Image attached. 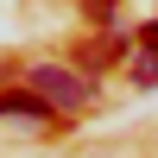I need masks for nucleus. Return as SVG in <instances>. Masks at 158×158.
<instances>
[{"mask_svg":"<svg viewBox=\"0 0 158 158\" xmlns=\"http://www.w3.org/2000/svg\"><path fill=\"white\" fill-rule=\"evenodd\" d=\"M25 89H38L51 114H82L89 101H95V82H89L82 70H70V63H32V70H25Z\"/></svg>","mask_w":158,"mask_h":158,"instance_id":"nucleus-1","label":"nucleus"},{"mask_svg":"<svg viewBox=\"0 0 158 158\" xmlns=\"http://www.w3.org/2000/svg\"><path fill=\"white\" fill-rule=\"evenodd\" d=\"M0 120H38L44 127L51 120V108H44V95H38V89H0Z\"/></svg>","mask_w":158,"mask_h":158,"instance_id":"nucleus-2","label":"nucleus"},{"mask_svg":"<svg viewBox=\"0 0 158 158\" xmlns=\"http://www.w3.org/2000/svg\"><path fill=\"white\" fill-rule=\"evenodd\" d=\"M127 76H133V89H152V82H158V25L139 32L133 57H127Z\"/></svg>","mask_w":158,"mask_h":158,"instance_id":"nucleus-3","label":"nucleus"}]
</instances>
